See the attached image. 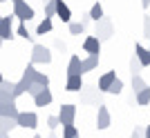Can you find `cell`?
<instances>
[{
    "mask_svg": "<svg viewBox=\"0 0 150 138\" xmlns=\"http://www.w3.org/2000/svg\"><path fill=\"white\" fill-rule=\"evenodd\" d=\"M101 89L92 87V85H85V87L81 89V105H103V98H101Z\"/></svg>",
    "mask_w": 150,
    "mask_h": 138,
    "instance_id": "6da1fadb",
    "label": "cell"
},
{
    "mask_svg": "<svg viewBox=\"0 0 150 138\" xmlns=\"http://www.w3.org/2000/svg\"><path fill=\"white\" fill-rule=\"evenodd\" d=\"M31 63L34 65H50L52 63V51L45 45H34L31 47Z\"/></svg>",
    "mask_w": 150,
    "mask_h": 138,
    "instance_id": "7a4b0ae2",
    "label": "cell"
},
{
    "mask_svg": "<svg viewBox=\"0 0 150 138\" xmlns=\"http://www.w3.org/2000/svg\"><path fill=\"white\" fill-rule=\"evenodd\" d=\"M13 16L20 22H29L34 18V9L27 5V0H13Z\"/></svg>",
    "mask_w": 150,
    "mask_h": 138,
    "instance_id": "3957f363",
    "label": "cell"
},
{
    "mask_svg": "<svg viewBox=\"0 0 150 138\" xmlns=\"http://www.w3.org/2000/svg\"><path fill=\"white\" fill-rule=\"evenodd\" d=\"M94 36L99 38L101 43H103V40H110V38L114 36V27H112V20H110V18H101L99 22H96V29H94Z\"/></svg>",
    "mask_w": 150,
    "mask_h": 138,
    "instance_id": "277c9868",
    "label": "cell"
},
{
    "mask_svg": "<svg viewBox=\"0 0 150 138\" xmlns=\"http://www.w3.org/2000/svg\"><path fill=\"white\" fill-rule=\"evenodd\" d=\"M0 102H16V82L2 78V82H0Z\"/></svg>",
    "mask_w": 150,
    "mask_h": 138,
    "instance_id": "5b68a950",
    "label": "cell"
},
{
    "mask_svg": "<svg viewBox=\"0 0 150 138\" xmlns=\"http://www.w3.org/2000/svg\"><path fill=\"white\" fill-rule=\"evenodd\" d=\"M18 127H25V129H36L38 127V116L34 112H20L18 116Z\"/></svg>",
    "mask_w": 150,
    "mask_h": 138,
    "instance_id": "8992f818",
    "label": "cell"
},
{
    "mask_svg": "<svg viewBox=\"0 0 150 138\" xmlns=\"http://www.w3.org/2000/svg\"><path fill=\"white\" fill-rule=\"evenodd\" d=\"M16 18V16H2L0 18V38L2 40H11L13 38V29H11V20Z\"/></svg>",
    "mask_w": 150,
    "mask_h": 138,
    "instance_id": "52a82bcc",
    "label": "cell"
},
{
    "mask_svg": "<svg viewBox=\"0 0 150 138\" xmlns=\"http://www.w3.org/2000/svg\"><path fill=\"white\" fill-rule=\"evenodd\" d=\"M58 116H61L63 127H65V125H74V118H76V107H74V105H61V112H58Z\"/></svg>",
    "mask_w": 150,
    "mask_h": 138,
    "instance_id": "ba28073f",
    "label": "cell"
},
{
    "mask_svg": "<svg viewBox=\"0 0 150 138\" xmlns=\"http://www.w3.org/2000/svg\"><path fill=\"white\" fill-rule=\"evenodd\" d=\"M112 123L110 118V112H108L105 105H99V112H96V129H108Z\"/></svg>",
    "mask_w": 150,
    "mask_h": 138,
    "instance_id": "9c48e42d",
    "label": "cell"
},
{
    "mask_svg": "<svg viewBox=\"0 0 150 138\" xmlns=\"http://www.w3.org/2000/svg\"><path fill=\"white\" fill-rule=\"evenodd\" d=\"M114 80H117V71H105V74L99 78V89L103 91V94H110V87L114 85Z\"/></svg>",
    "mask_w": 150,
    "mask_h": 138,
    "instance_id": "30bf717a",
    "label": "cell"
},
{
    "mask_svg": "<svg viewBox=\"0 0 150 138\" xmlns=\"http://www.w3.org/2000/svg\"><path fill=\"white\" fill-rule=\"evenodd\" d=\"M67 76H83V60L79 56H72L67 63Z\"/></svg>",
    "mask_w": 150,
    "mask_h": 138,
    "instance_id": "8fae6325",
    "label": "cell"
},
{
    "mask_svg": "<svg viewBox=\"0 0 150 138\" xmlns=\"http://www.w3.org/2000/svg\"><path fill=\"white\" fill-rule=\"evenodd\" d=\"M83 49L88 54H101V40L96 36H88L83 40Z\"/></svg>",
    "mask_w": 150,
    "mask_h": 138,
    "instance_id": "7c38bea8",
    "label": "cell"
},
{
    "mask_svg": "<svg viewBox=\"0 0 150 138\" xmlns=\"http://www.w3.org/2000/svg\"><path fill=\"white\" fill-rule=\"evenodd\" d=\"M0 116H9V118L18 120L20 112H18V107H16V102H0Z\"/></svg>",
    "mask_w": 150,
    "mask_h": 138,
    "instance_id": "4fadbf2b",
    "label": "cell"
},
{
    "mask_svg": "<svg viewBox=\"0 0 150 138\" xmlns=\"http://www.w3.org/2000/svg\"><path fill=\"white\" fill-rule=\"evenodd\" d=\"M85 87L83 85V78L81 76H67V82H65V91H81V89Z\"/></svg>",
    "mask_w": 150,
    "mask_h": 138,
    "instance_id": "5bb4252c",
    "label": "cell"
},
{
    "mask_svg": "<svg viewBox=\"0 0 150 138\" xmlns=\"http://www.w3.org/2000/svg\"><path fill=\"white\" fill-rule=\"evenodd\" d=\"M52 100H54V96H52L50 87H45L43 91H40V94H38L36 98H34V105H36V107H47Z\"/></svg>",
    "mask_w": 150,
    "mask_h": 138,
    "instance_id": "9a60e30c",
    "label": "cell"
},
{
    "mask_svg": "<svg viewBox=\"0 0 150 138\" xmlns=\"http://www.w3.org/2000/svg\"><path fill=\"white\" fill-rule=\"evenodd\" d=\"M134 54H137V58L139 60H141V65H144V67H148L150 65V49L148 47H144V45H134Z\"/></svg>",
    "mask_w": 150,
    "mask_h": 138,
    "instance_id": "2e32d148",
    "label": "cell"
},
{
    "mask_svg": "<svg viewBox=\"0 0 150 138\" xmlns=\"http://www.w3.org/2000/svg\"><path fill=\"white\" fill-rule=\"evenodd\" d=\"M56 16L58 18L63 20V22H72V9H69L67 5H65V2H63V0H58V9H56Z\"/></svg>",
    "mask_w": 150,
    "mask_h": 138,
    "instance_id": "e0dca14e",
    "label": "cell"
},
{
    "mask_svg": "<svg viewBox=\"0 0 150 138\" xmlns=\"http://www.w3.org/2000/svg\"><path fill=\"white\" fill-rule=\"evenodd\" d=\"M96 67H99V54H90L88 58H83V74L94 71Z\"/></svg>",
    "mask_w": 150,
    "mask_h": 138,
    "instance_id": "ac0fdd59",
    "label": "cell"
},
{
    "mask_svg": "<svg viewBox=\"0 0 150 138\" xmlns=\"http://www.w3.org/2000/svg\"><path fill=\"white\" fill-rule=\"evenodd\" d=\"M13 127H18V120L16 118H9V116H0V132H11Z\"/></svg>",
    "mask_w": 150,
    "mask_h": 138,
    "instance_id": "d6986e66",
    "label": "cell"
},
{
    "mask_svg": "<svg viewBox=\"0 0 150 138\" xmlns=\"http://www.w3.org/2000/svg\"><path fill=\"white\" fill-rule=\"evenodd\" d=\"M90 18H92L94 22H99L101 18H105V16H103V7H101L99 2H94V5L90 7Z\"/></svg>",
    "mask_w": 150,
    "mask_h": 138,
    "instance_id": "ffe728a7",
    "label": "cell"
},
{
    "mask_svg": "<svg viewBox=\"0 0 150 138\" xmlns=\"http://www.w3.org/2000/svg\"><path fill=\"white\" fill-rule=\"evenodd\" d=\"M52 27H54V25H52V18H45L43 22L36 27V33H38V36H45V33L52 31Z\"/></svg>",
    "mask_w": 150,
    "mask_h": 138,
    "instance_id": "44dd1931",
    "label": "cell"
},
{
    "mask_svg": "<svg viewBox=\"0 0 150 138\" xmlns=\"http://www.w3.org/2000/svg\"><path fill=\"white\" fill-rule=\"evenodd\" d=\"M141 67H144V65H141V60H139V58H137V54H134V56L130 58V74H132V76H139Z\"/></svg>",
    "mask_w": 150,
    "mask_h": 138,
    "instance_id": "7402d4cb",
    "label": "cell"
},
{
    "mask_svg": "<svg viewBox=\"0 0 150 138\" xmlns=\"http://www.w3.org/2000/svg\"><path fill=\"white\" fill-rule=\"evenodd\" d=\"M56 9H58V0H52L45 5V18H54L56 16Z\"/></svg>",
    "mask_w": 150,
    "mask_h": 138,
    "instance_id": "603a6c76",
    "label": "cell"
},
{
    "mask_svg": "<svg viewBox=\"0 0 150 138\" xmlns=\"http://www.w3.org/2000/svg\"><path fill=\"white\" fill-rule=\"evenodd\" d=\"M148 85H146V80L141 78V76H132V89H134V94H139L141 89H146Z\"/></svg>",
    "mask_w": 150,
    "mask_h": 138,
    "instance_id": "cb8c5ba5",
    "label": "cell"
},
{
    "mask_svg": "<svg viewBox=\"0 0 150 138\" xmlns=\"http://www.w3.org/2000/svg\"><path fill=\"white\" fill-rule=\"evenodd\" d=\"M134 96H137V102H139V105H148V102H150V87L141 89V91L134 94Z\"/></svg>",
    "mask_w": 150,
    "mask_h": 138,
    "instance_id": "d4e9b609",
    "label": "cell"
},
{
    "mask_svg": "<svg viewBox=\"0 0 150 138\" xmlns=\"http://www.w3.org/2000/svg\"><path fill=\"white\" fill-rule=\"evenodd\" d=\"M83 31H85V22H69V33L72 36H79Z\"/></svg>",
    "mask_w": 150,
    "mask_h": 138,
    "instance_id": "484cf974",
    "label": "cell"
},
{
    "mask_svg": "<svg viewBox=\"0 0 150 138\" xmlns=\"http://www.w3.org/2000/svg\"><path fill=\"white\" fill-rule=\"evenodd\" d=\"M79 136V132H76L74 125H65L63 127V138H76Z\"/></svg>",
    "mask_w": 150,
    "mask_h": 138,
    "instance_id": "4316f807",
    "label": "cell"
},
{
    "mask_svg": "<svg viewBox=\"0 0 150 138\" xmlns=\"http://www.w3.org/2000/svg\"><path fill=\"white\" fill-rule=\"evenodd\" d=\"M58 125H63V123H61V116H47V127H50L52 132H54Z\"/></svg>",
    "mask_w": 150,
    "mask_h": 138,
    "instance_id": "83f0119b",
    "label": "cell"
},
{
    "mask_svg": "<svg viewBox=\"0 0 150 138\" xmlns=\"http://www.w3.org/2000/svg\"><path fill=\"white\" fill-rule=\"evenodd\" d=\"M18 36H20V38H25V40H31V38H34L29 31H27V22H20V27H18Z\"/></svg>",
    "mask_w": 150,
    "mask_h": 138,
    "instance_id": "f1b7e54d",
    "label": "cell"
},
{
    "mask_svg": "<svg viewBox=\"0 0 150 138\" xmlns=\"http://www.w3.org/2000/svg\"><path fill=\"white\" fill-rule=\"evenodd\" d=\"M43 89H45V85H38V82H34V85H31V87H29V91H27V94H29L31 98H36V96L40 94Z\"/></svg>",
    "mask_w": 150,
    "mask_h": 138,
    "instance_id": "f546056e",
    "label": "cell"
},
{
    "mask_svg": "<svg viewBox=\"0 0 150 138\" xmlns=\"http://www.w3.org/2000/svg\"><path fill=\"white\" fill-rule=\"evenodd\" d=\"M121 91H123V80H121V78H117V80H114V85L110 87V94H121Z\"/></svg>",
    "mask_w": 150,
    "mask_h": 138,
    "instance_id": "4dcf8cb0",
    "label": "cell"
},
{
    "mask_svg": "<svg viewBox=\"0 0 150 138\" xmlns=\"http://www.w3.org/2000/svg\"><path fill=\"white\" fill-rule=\"evenodd\" d=\"M144 36L150 40V16H144Z\"/></svg>",
    "mask_w": 150,
    "mask_h": 138,
    "instance_id": "1f68e13d",
    "label": "cell"
},
{
    "mask_svg": "<svg viewBox=\"0 0 150 138\" xmlns=\"http://www.w3.org/2000/svg\"><path fill=\"white\" fill-rule=\"evenodd\" d=\"M130 138H146V129H141V127H134L130 134Z\"/></svg>",
    "mask_w": 150,
    "mask_h": 138,
    "instance_id": "d6a6232c",
    "label": "cell"
},
{
    "mask_svg": "<svg viewBox=\"0 0 150 138\" xmlns=\"http://www.w3.org/2000/svg\"><path fill=\"white\" fill-rule=\"evenodd\" d=\"M141 7H144V9H148V7H150V0H141Z\"/></svg>",
    "mask_w": 150,
    "mask_h": 138,
    "instance_id": "836d02e7",
    "label": "cell"
},
{
    "mask_svg": "<svg viewBox=\"0 0 150 138\" xmlns=\"http://www.w3.org/2000/svg\"><path fill=\"white\" fill-rule=\"evenodd\" d=\"M144 129H146V138H150V125H148V127H144Z\"/></svg>",
    "mask_w": 150,
    "mask_h": 138,
    "instance_id": "e575fe53",
    "label": "cell"
},
{
    "mask_svg": "<svg viewBox=\"0 0 150 138\" xmlns=\"http://www.w3.org/2000/svg\"><path fill=\"white\" fill-rule=\"evenodd\" d=\"M0 138H9V134H7V132H0Z\"/></svg>",
    "mask_w": 150,
    "mask_h": 138,
    "instance_id": "d590c367",
    "label": "cell"
},
{
    "mask_svg": "<svg viewBox=\"0 0 150 138\" xmlns=\"http://www.w3.org/2000/svg\"><path fill=\"white\" fill-rule=\"evenodd\" d=\"M50 138H58V136H56V134H54V132H52V134H50Z\"/></svg>",
    "mask_w": 150,
    "mask_h": 138,
    "instance_id": "8d00e7d4",
    "label": "cell"
},
{
    "mask_svg": "<svg viewBox=\"0 0 150 138\" xmlns=\"http://www.w3.org/2000/svg\"><path fill=\"white\" fill-rule=\"evenodd\" d=\"M47 2H52V0H43V7H45V5H47Z\"/></svg>",
    "mask_w": 150,
    "mask_h": 138,
    "instance_id": "74e56055",
    "label": "cell"
},
{
    "mask_svg": "<svg viewBox=\"0 0 150 138\" xmlns=\"http://www.w3.org/2000/svg\"><path fill=\"white\" fill-rule=\"evenodd\" d=\"M34 138H43V136H40V134H36V136H34Z\"/></svg>",
    "mask_w": 150,
    "mask_h": 138,
    "instance_id": "f35d334b",
    "label": "cell"
},
{
    "mask_svg": "<svg viewBox=\"0 0 150 138\" xmlns=\"http://www.w3.org/2000/svg\"><path fill=\"white\" fill-rule=\"evenodd\" d=\"M148 49H150V47H148Z\"/></svg>",
    "mask_w": 150,
    "mask_h": 138,
    "instance_id": "ab89813d",
    "label": "cell"
},
{
    "mask_svg": "<svg viewBox=\"0 0 150 138\" xmlns=\"http://www.w3.org/2000/svg\"><path fill=\"white\" fill-rule=\"evenodd\" d=\"M76 138H79V136H76Z\"/></svg>",
    "mask_w": 150,
    "mask_h": 138,
    "instance_id": "60d3db41",
    "label": "cell"
},
{
    "mask_svg": "<svg viewBox=\"0 0 150 138\" xmlns=\"http://www.w3.org/2000/svg\"><path fill=\"white\" fill-rule=\"evenodd\" d=\"M11 2H13V0H11Z\"/></svg>",
    "mask_w": 150,
    "mask_h": 138,
    "instance_id": "b9f144b4",
    "label": "cell"
}]
</instances>
